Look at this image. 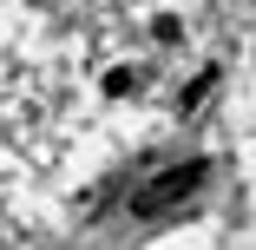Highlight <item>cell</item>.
Masks as SVG:
<instances>
[{"instance_id": "cell-1", "label": "cell", "mask_w": 256, "mask_h": 250, "mask_svg": "<svg viewBox=\"0 0 256 250\" xmlns=\"http://www.w3.org/2000/svg\"><path fill=\"white\" fill-rule=\"evenodd\" d=\"M204 178H210V165L204 158H184V165H164L158 178H144L138 191H132V217H144V224H164V217H178L190 197L204 191Z\"/></svg>"}, {"instance_id": "cell-2", "label": "cell", "mask_w": 256, "mask_h": 250, "mask_svg": "<svg viewBox=\"0 0 256 250\" xmlns=\"http://www.w3.org/2000/svg\"><path fill=\"white\" fill-rule=\"evenodd\" d=\"M210 86H217V73H204V79H190V86H184V112H197L204 99H210Z\"/></svg>"}, {"instance_id": "cell-3", "label": "cell", "mask_w": 256, "mask_h": 250, "mask_svg": "<svg viewBox=\"0 0 256 250\" xmlns=\"http://www.w3.org/2000/svg\"><path fill=\"white\" fill-rule=\"evenodd\" d=\"M132 86H138V66H118V73L106 79V92H132Z\"/></svg>"}]
</instances>
